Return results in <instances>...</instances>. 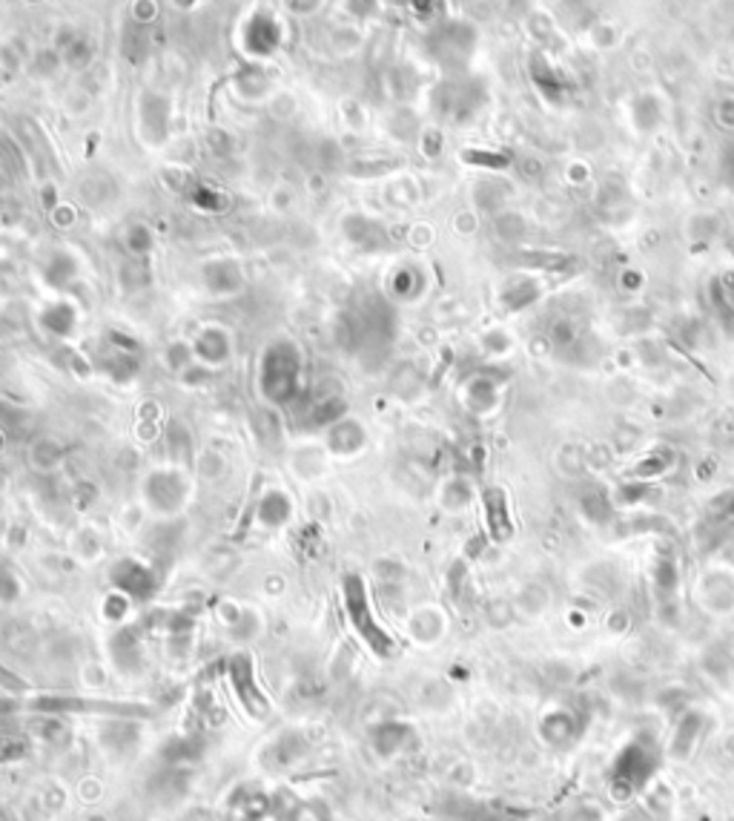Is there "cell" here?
Instances as JSON below:
<instances>
[{"mask_svg":"<svg viewBox=\"0 0 734 821\" xmlns=\"http://www.w3.org/2000/svg\"><path fill=\"white\" fill-rule=\"evenodd\" d=\"M224 807H227L230 821H262L267 816V810L273 807V801H270V795H267L262 787H255L253 781H244L227 795Z\"/></svg>","mask_w":734,"mask_h":821,"instance_id":"cell-1","label":"cell"},{"mask_svg":"<svg viewBox=\"0 0 734 821\" xmlns=\"http://www.w3.org/2000/svg\"><path fill=\"white\" fill-rule=\"evenodd\" d=\"M310 750L308 735L301 732H281L273 741H267L262 747V764L270 770H287L293 764H299Z\"/></svg>","mask_w":734,"mask_h":821,"instance_id":"cell-2","label":"cell"},{"mask_svg":"<svg viewBox=\"0 0 734 821\" xmlns=\"http://www.w3.org/2000/svg\"><path fill=\"white\" fill-rule=\"evenodd\" d=\"M410 741V727L405 721H379L376 727L371 730V747L376 758H382V762H394L402 753H405V747Z\"/></svg>","mask_w":734,"mask_h":821,"instance_id":"cell-3","label":"cell"},{"mask_svg":"<svg viewBox=\"0 0 734 821\" xmlns=\"http://www.w3.org/2000/svg\"><path fill=\"white\" fill-rule=\"evenodd\" d=\"M141 732H144V727L136 721H109L101 727V732H98V741H101V747L109 755L124 758V755H132L138 750Z\"/></svg>","mask_w":734,"mask_h":821,"instance_id":"cell-4","label":"cell"},{"mask_svg":"<svg viewBox=\"0 0 734 821\" xmlns=\"http://www.w3.org/2000/svg\"><path fill=\"white\" fill-rule=\"evenodd\" d=\"M69 799H72V790H66L60 781H43L38 787V795H35V801H38V810L49 818L60 816L69 807Z\"/></svg>","mask_w":734,"mask_h":821,"instance_id":"cell-5","label":"cell"},{"mask_svg":"<svg viewBox=\"0 0 734 821\" xmlns=\"http://www.w3.org/2000/svg\"><path fill=\"white\" fill-rule=\"evenodd\" d=\"M244 678H250V667H241V663H236V667H232V684H236L238 692H241V681H244ZM247 690H250V692L238 695V698H241V707L247 709L250 718L264 721L267 715H270V704H267V698H264L262 692H255V686H247Z\"/></svg>","mask_w":734,"mask_h":821,"instance_id":"cell-6","label":"cell"},{"mask_svg":"<svg viewBox=\"0 0 734 821\" xmlns=\"http://www.w3.org/2000/svg\"><path fill=\"white\" fill-rule=\"evenodd\" d=\"M104 793H106V784H104V778H98V776H81L78 781H75V787H72V795L83 804V807H98L104 801Z\"/></svg>","mask_w":734,"mask_h":821,"instance_id":"cell-7","label":"cell"},{"mask_svg":"<svg viewBox=\"0 0 734 821\" xmlns=\"http://www.w3.org/2000/svg\"><path fill=\"white\" fill-rule=\"evenodd\" d=\"M290 517V503L287 497H281V494H273V497H267L264 505H262V520L267 526H281Z\"/></svg>","mask_w":734,"mask_h":821,"instance_id":"cell-8","label":"cell"},{"mask_svg":"<svg viewBox=\"0 0 734 821\" xmlns=\"http://www.w3.org/2000/svg\"><path fill=\"white\" fill-rule=\"evenodd\" d=\"M81 675H83L81 681L87 690H101V686L106 684V667H101V663H87Z\"/></svg>","mask_w":734,"mask_h":821,"instance_id":"cell-9","label":"cell"}]
</instances>
